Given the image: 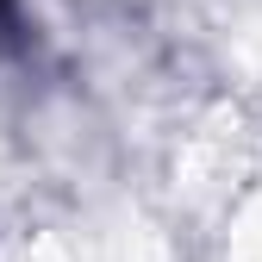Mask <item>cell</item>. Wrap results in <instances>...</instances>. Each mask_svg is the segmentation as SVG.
Instances as JSON below:
<instances>
[{"mask_svg":"<svg viewBox=\"0 0 262 262\" xmlns=\"http://www.w3.org/2000/svg\"><path fill=\"white\" fill-rule=\"evenodd\" d=\"M19 25V0H0V31H13Z\"/></svg>","mask_w":262,"mask_h":262,"instance_id":"6da1fadb","label":"cell"}]
</instances>
